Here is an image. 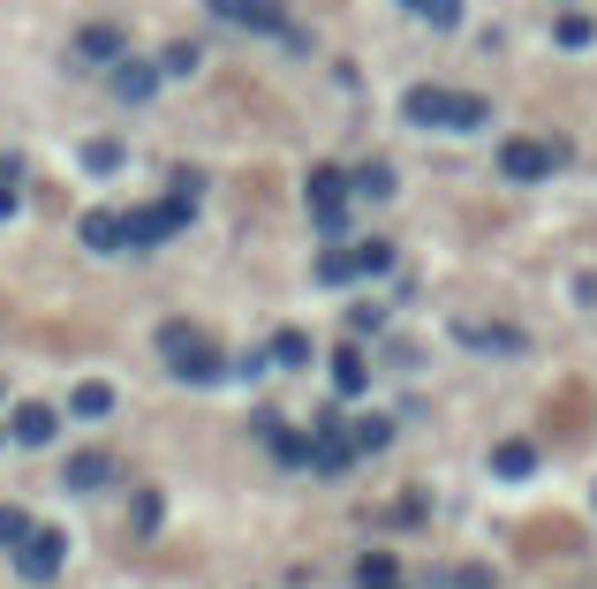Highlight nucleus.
<instances>
[{"label":"nucleus","instance_id":"cd10ccee","mask_svg":"<svg viewBox=\"0 0 597 589\" xmlns=\"http://www.w3.org/2000/svg\"><path fill=\"white\" fill-rule=\"evenodd\" d=\"M385 265H393L385 242H363V250H356V272H385Z\"/></svg>","mask_w":597,"mask_h":589},{"label":"nucleus","instance_id":"f8f14e48","mask_svg":"<svg viewBox=\"0 0 597 589\" xmlns=\"http://www.w3.org/2000/svg\"><path fill=\"white\" fill-rule=\"evenodd\" d=\"M76 53L99 61V69H114V61H122V31H114V23H91L84 39H76Z\"/></svg>","mask_w":597,"mask_h":589},{"label":"nucleus","instance_id":"4be33fe9","mask_svg":"<svg viewBox=\"0 0 597 589\" xmlns=\"http://www.w3.org/2000/svg\"><path fill=\"white\" fill-rule=\"evenodd\" d=\"M114 167H122V144H106V136L84 144V174H114Z\"/></svg>","mask_w":597,"mask_h":589},{"label":"nucleus","instance_id":"39448f33","mask_svg":"<svg viewBox=\"0 0 597 589\" xmlns=\"http://www.w3.org/2000/svg\"><path fill=\"white\" fill-rule=\"evenodd\" d=\"M189 227V205L174 197V205H152V211H128L122 219V235L136 242V250H152V242H167V235H182Z\"/></svg>","mask_w":597,"mask_h":589},{"label":"nucleus","instance_id":"1a4fd4ad","mask_svg":"<svg viewBox=\"0 0 597 589\" xmlns=\"http://www.w3.org/2000/svg\"><path fill=\"white\" fill-rule=\"evenodd\" d=\"M114 91H122L128 106H144V99L159 91V69H144V61H114Z\"/></svg>","mask_w":597,"mask_h":589},{"label":"nucleus","instance_id":"b1692460","mask_svg":"<svg viewBox=\"0 0 597 589\" xmlns=\"http://www.w3.org/2000/svg\"><path fill=\"white\" fill-rule=\"evenodd\" d=\"M559 45H590L597 31H590V16H559V31H553Z\"/></svg>","mask_w":597,"mask_h":589},{"label":"nucleus","instance_id":"bb28decb","mask_svg":"<svg viewBox=\"0 0 597 589\" xmlns=\"http://www.w3.org/2000/svg\"><path fill=\"white\" fill-rule=\"evenodd\" d=\"M23 529H31V514H23V506H0V545H16Z\"/></svg>","mask_w":597,"mask_h":589},{"label":"nucleus","instance_id":"4468645a","mask_svg":"<svg viewBox=\"0 0 597 589\" xmlns=\"http://www.w3.org/2000/svg\"><path fill=\"white\" fill-rule=\"evenodd\" d=\"M84 242H91V250H122V242H128L122 211H84Z\"/></svg>","mask_w":597,"mask_h":589},{"label":"nucleus","instance_id":"0eeeda50","mask_svg":"<svg viewBox=\"0 0 597 589\" xmlns=\"http://www.w3.org/2000/svg\"><path fill=\"white\" fill-rule=\"evenodd\" d=\"M348 462H356V446L341 438V416H318V438H310V468H318V476H341Z\"/></svg>","mask_w":597,"mask_h":589},{"label":"nucleus","instance_id":"a211bd4d","mask_svg":"<svg viewBox=\"0 0 597 589\" xmlns=\"http://www.w3.org/2000/svg\"><path fill=\"white\" fill-rule=\"evenodd\" d=\"M409 8L424 16L431 31H454V23H462V0H409Z\"/></svg>","mask_w":597,"mask_h":589},{"label":"nucleus","instance_id":"aec40b11","mask_svg":"<svg viewBox=\"0 0 597 589\" xmlns=\"http://www.w3.org/2000/svg\"><path fill=\"white\" fill-rule=\"evenodd\" d=\"M348 189H356V197H393V174L385 167H356L348 174Z\"/></svg>","mask_w":597,"mask_h":589},{"label":"nucleus","instance_id":"412c9836","mask_svg":"<svg viewBox=\"0 0 597 589\" xmlns=\"http://www.w3.org/2000/svg\"><path fill=\"white\" fill-rule=\"evenodd\" d=\"M318 280H326V288L356 280V250H326V257H318Z\"/></svg>","mask_w":597,"mask_h":589},{"label":"nucleus","instance_id":"7ed1b4c3","mask_svg":"<svg viewBox=\"0 0 597 589\" xmlns=\"http://www.w3.org/2000/svg\"><path fill=\"white\" fill-rule=\"evenodd\" d=\"M61 551H69L61 529H23V537H16V575H23V582H53V575H61Z\"/></svg>","mask_w":597,"mask_h":589},{"label":"nucleus","instance_id":"f03ea898","mask_svg":"<svg viewBox=\"0 0 597 589\" xmlns=\"http://www.w3.org/2000/svg\"><path fill=\"white\" fill-rule=\"evenodd\" d=\"M159 355H167V371L174 379H189V385H213L227 363L213 355V340L197 333V326H159Z\"/></svg>","mask_w":597,"mask_h":589},{"label":"nucleus","instance_id":"20e7f679","mask_svg":"<svg viewBox=\"0 0 597 589\" xmlns=\"http://www.w3.org/2000/svg\"><path fill=\"white\" fill-rule=\"evenodd\" d=\"M310 211L326 235H348V174L341 167H310Z\"/></svg>","mask_w":597,"mask_h":589},{"label":"nucleus","instance_id":"c85d7f7f","mask_svg":"<svg viewBox=\"0 0 597 589\" xmlns=\"http://www.w3.org/2000/svg\"><path fill=\"white\" fill-rule=\"evenodd\" d=\"M8 211H16V174L0 182V219H8Z\"/></svg>","mask_w":597,"mask_h":589},{"label":"nucleus","instance_id":"dca6fc26","mask_svg":"<svg viewBox=\"0 0 597 589\" xmlns=\"http://www.w3.org/2000/svg\"><path fill=\"white\" fill-rule=\"evenodd\" d=\"M106 409H114V393H106V385H99V379L69 393V416H84V423H99V416H106Z\"/></svg>","mask_w":597,"mask_h":589},{"label":"nucleus","instance_id":"5701e85b","mask_svg":"<svg viewBox=\"0 0 597 589\" xmlns=\"http://www.w3.org/2000/svg\"><path fill=\"white\" fill-rule=\"evenodd\" d=\"M272 363H310V340L288 326V333H272Z\"/></svg>","mask_w":597,"mask_h":589},{"label":"nucleus","instance_id":"c756f323","mask_svg":"<svg viewBox=\"0 0 597 589\" xmlns=\"http://www.w3.org/2000/svg\"><path fill=\"white\" fill-rule=\"evenodd\" d=\"M379 589H401V582H379Z\"/></svg>","mask_w":597,"mask_h":589},{"label":"nucleus","instance_id":"f3484780","mask_svg":"<svg viewBox=\"0 0 597 589\" xmlns=\"http://www.w3.org/2000/svg\"><path fill=\"white\" fill-rule=\"evenodd\" d=\"M462 340H470V348H500V355L522 348V333H507V326H462Z\"/></svg>","mask_w":597,"mask_h":589},{"label":"nucleus","instance_id":"9d476101","mask_svg":"<svg viewBox=\"0 0 597 589\" xmlns=\"http://www.w3.org/2000/svg\"><path fill=\"white\" fill-rule=\"evenodd\" d=\"M53 431H61L53 409H39V401H31V409H16V446H53Z\"/></svg>","mask_w":597,"mask_h":589},{"label":"nucleus","instance_id":"9b49d317","mask_svg":"<svg viewBox=\"0 0 597 589\" xmlns=\"http://www.w3.org/2000/svg\"><path fill=\"white\" fill-rule=\"evenodd\" d=\"M492 468H500L507 484H522V476L537 468V446H529V438H500V446H492Z\"/></svg>","mask_w":597,"mask_h":589},{"label":"nucleus","instance_id":"a878e982","mask_svg":"<svg viewBox=\"0 0 597 589\" xmlns=\"http://www.w3.org/2000/svg\"><path fill=\"white\" fill-rule=\"evenodd\" d=\"M197 69V45H167V61H159V76H189Z\"/></svg>","mask_w":597,"mask_h":589},{"label":"nucleus","instance_id":"393cba45","mask_svg":"<svg viewBox=\"0 0 597 589\" xmlns=\"http://www.w3.org/2000/svg\"><path fill=\"white\" fill-rule=\"evenodd\" d=\"M385 438H393V423H385V416H363V423H356V446H363V454H371V446H385Z\"/></svg>","mask_w":597,"mask_h":589},{"label":"nucleus","instance_id":"6ab92c4d","mask_svg":"<svg viewBox=\"0 0 597 589\" xmlns=\"http://www.w3.org/2000/svg\"><path fill=\"white\" fill-rule=\"evenodd\" d=\"M356 582H363V589H379V582H401V567H393L385 551H363V567H356Z\"/></svg>","mask_w":597,"mask_h":589},{"label":"nucleus","instance_id":"2eb2a0df","mask_svg":"<svg viewBox=\"0 0 597 589\" xmlns=\"http://www.w3.org/2000/svg\"><path fill=\"white\" fill-rule=\"evenodd\" d=\"M106 476H114V462H106V454H76V462H69V476H61V484H76V492H99Z\"/></svg>","mask_w":597,"mask_h":589},{"label":"nucleus","instance_id":"ddd939ff","mask_svg":"<svg viewBox=\"0 0 597 589\" xmlns=\"http://www.w3.org/2000/svg\"><path fill=\"white\" fill-rule=\"evenodd\" d=\"M363 385H371V363H363L356 348H341V355H333V393H348V401H356Z\"/></svg>","mask_w":597,"mask_h":589},{"label":"nucleus","instance_id":"6e6552de","mask_svg":"<svg viewBox=\"0 0 597 589\" xmlns=\"http://www.w3.org/2000/svg\"><path fill=\"white\" fill-rule=\"evenodd\" d=\"M553 144H529V136H514L507 152H500V174H514V182H537V174H553Z\"/></svg>","mask_w":597,"mask_h":589},{"label":"nucleus","instance_id":"f257e3e1","mask_svg":"<svg viewBox=\"0 0 597 589\" xmlns=\"http://www.w3.org/2000/svg\"><path fill=\"white\" fill-rule=\"evenodd\" d=\"M401 114L409 122H424V128H476L492 106L476 99V91H439V84H416L409 99H401Z\"/></svg>","mask_w":597,"mask_h":589},{"label":"nucleus","instance_id":"423d86ee","mask_svg":"<svg viewBox=\"0 0 597 589\" xmlns=\"http://www.w3.org/2000/svg\"><path fill=\"white\" fill-rule=\"evenodd\" d=\"M219 23H243V31H272V39H288V8L280 0H213Z\"/></svg>","mask_w":597,"mask_h":589}]
</instances>
